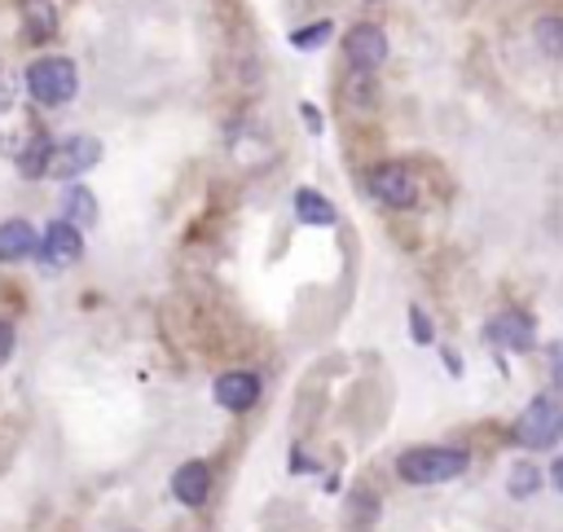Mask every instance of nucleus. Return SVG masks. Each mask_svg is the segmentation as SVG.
<instances>
[{
  "instance_id": "f257e3e1",
  "label": "nucleus",
  "mask_w": 563,
  "mask_h": 532,
  "mask_svg": "<svg viewBox=\"0 0 563 532\" xmlns=\"http://www.w3.org/2000/svg\"><path fill=\"white\" fill-rule=\"evenodd\" d=\"M471 466V458L462 449H410L397 458V475L414 488H427V484H449L458 479L462 471Z\"/></svg>"
},
{
  "instance_id": "f03ea898",
  "label": "nucleus",
  "mask_w": 563,
  "mask_h": 532,
  "mask_svg": "<svg viewBox=\"0 0 563 532\" xmlns=\"http://www.w3.org/2000/svg\"><path fill=\"white\" fill-rule=\"evenodd\" d=\"M27 93L41 102V106H67L76 93H80V76H76V62L71 58H36L27 67Z\"/></svg>"
},
{
  "instance_id": "7ed1b4c3",
  "label": "nucleus",
  "mask_w": 563,
  "mask_h": 532,
  "mask_svg": "<svg viewBox=\"0 0 563 532\" xmlns=\"http://www.w3.org/2000/svg\"><path fill=\"white\" fill-rule=\"evenodd\" d=\"M559 431H563V409H559V401H554L550 392L532 396L528 409H524L519 423H515V440H519L524 449H554Z\"/></svg>"
},
{
  "instance_id": "20e7f679",
  "label": "nucleus",
  "mask_w": 563,
  "mask_h": 532,
  "mask_svg": "<svg viewBox=\"0 0 563 532\" xmlns=\"http://www.w3.org/2000/svg\"><path fill=\"white\" fill-rule=\"evenodd\" d=\"M370 194H375L383 207L405 211V207L418 203V181H414V172L401 167V163H379V167L370 172Z\"/></svg>"
},
{
  "instance_id": "39448f33",
  "label": "nucleus",
  "mask_w": 563,
  "mask_h": 532,
  "mask_svg": "<svg viewBox=\"0 0 563 532\" xmlns=\"http://www.w3.org/2000/svg\"><path fill=\"white\" fill-rule=\"evenodd\" d=\"M97 159H102V146H97L93 137H67V141L49 146V163H45V176H62V181H71V176L89 172Z\"/></svg>"
},
{
  "instance_id": "423d86ee",
  "label": "nucleus",
  "mask_w": 563,
  "mask_h": 532,
  "mask_svg": "<svg viewBox=\"0 0 563 532\" xmlns=\"http://www.w3.org/2000/svg\"><path fill=\"white\" fill-rule=\"evenodd\" d=\"M36 251H41V259H45V264H54V269H67V264H76V259L84 255L80 224H71V220H54V224L45 229V238L36 242Z\"/></svg>"
},
{
  "instance_id": "0eeeda50",
  "label": "nucleus",
  "mask_w": 563,
  "mask_h": 532,
  "mask_svg": "<svg viewBox=\"0 0 563 532\" xmlns=\"http://www.w3.org/2000/svg\"><path fill=\"white\" fill-rule=\"evenodd\" d=\"M348 62L357 67V71H379L383 62H388V32L383 27H375V23H357L353 32H348Z\"/></svg>"
},
{
  "instance_id": "6e6552de",
  "label": "nucleus",
  "mask_w": 563,
  "mask_h": 532,
  "mask_svg": "<svg viewBox=\"0 0 563 532\" xmlns=\"http://www.w3.org/2000/svg\"><path fill=\"white\" fill-rule=\"evenodd\" d=\"M484 335H489V344H497V348H510V352H528V348L537 344V331H532V322H528L524 313H515V309L497 313V317L484 326Z\"/></svg>"
},
{
  "instance_id": "1a4fd4ad",
  "label": "nucleus",
  "mask_w": 563,
  "mask_h": 532,
  "mask_svg": "<svg viewBox=\"0 0 563 532\" xmlns=\"http://www.w3.org/2000/svg\"><path fill=\"white\" fill-rule=\"evenodd\" d=\"M260 401V379L251 370H229L216 379V405L229 414H246Z\"/></svg>"
},
{
  "instance_id": "9d476101",
  "label": "nucleus",
  "mask_w": 563,
  "mask_h": 532,
  "mask_svg": "<svg viewBox=\"0 0 563 532\" xmlns=\"http://www.w3.org/2000/svg\"><path fill=\"white\" fill-rule=\"evenodd\" d=\"M172 493L181 506H203L211 497V466L207 462H181L172 475Z\"/></svg>"
},
{
  "instance_id": "9b49d317",
  "label": "nucleus",
  "mask_w": 563,
  "mask_h": 532,
  "mask_svg": "<svg viewBox=\"0 0 563 532\" xmlns=\"http://www.w3.org/2000/svg\"><path fill=\"white\" fill-rule=\"evenodd\" d=\"M36 229L27 224V220H5L0 224V259L5 264H19V259H27V255H36Z\"/></svg>"
},
{
  "instance_id": "f8f14e48",
  "label": "nucleus",
  "mask_w": 563,
  "mask_h": 532,
  "mask_svg": "<svg viewBox=\"0 0 563 532\" xmlns=\"http://www.w3.org/2000/svg\"><path fill=\"white\" fill-rule=\"evenodd\" d=\"M296 216H300L305 224H322V229H331V224L340 220L335 203H331L326 194H318V189H300V194H296Z\"/></svg>"
},
{
  "instance_id": "ddd939ff",
  "label": "nucleus",
  "mask_w": 563,
  "mask_h": 532,
  "mask_svg": "<svg viewBox=\"0 0 563 532\" xmlns=\"http://www.w3.org/2000/svg\"><path fill=\"white\" fill-rule=\"evenodd\" d=\"M67 211H71V224H93L97 220V198L84 185H71L67 189Z\"/></svg>"
},
{
  "instance_id": "4468645a",
  "label": "nucleus",
  "mask_w": 563,
  "mask_h": 532,
  "mask_svg": "<svg viewBox=\"0 0 563 532\" xmlns=\"http://www.w3.org/2000/svg\"><path fill=\"white\" fill-rule=\"evenodd\" d=\"M506 484H510V497H532V493L541 488V475H537V466H532V462H515Z\"/></svg>"
},
{
  "instance_id": "2eb2a0df",
  "label": "nucleus",
  "mask_w": 563,
  "mask_h": 532,
  "mask_svg": "<svg viewBox=\"0 0 563 532\" xmlns=\"http://www.w3.org/2000/svg\"><path fill=\"white\" fill-rule=\"evenodd\" d=\"M27 27H32V36H41V41L54 36L58 19H54V10L45 5V0H27Z\"/></svg>"
},
{
  "instance_id": "dca6fc26",
  "label": "nucleus",
  "mask_w": 563,
  "mask_h": 532,
  "mask_svg": "<svg viewBox=\"0 0 563 532\" xmlns=\"http://www.w3.org/2000/svg\"><path fill=\"white\" fill-rule=\"evenodd\" d=\"M49 146H54L49 137H36V141H32V150H27V154H23V163H19V167H23V176H45Z\"/></svg>"
},
{
  "instance_id": "f3484780",
  "label": "nucleus",
  "mask_w": 563,
  "mask_h": 532,
  "mask_svg": "<svg viewBox=\"0 0 563 532\" xmlns=\"http://www.w3.org/2000/svg\"><path fill=\"white\" fill-rule=\"evenodd\" d=\"M563 23L559 19H541L537 23V45H541V54H550V58H559V49H563Z\"/></svg>"
},
{
  "instance_id": "a211bd4d",
  "label": "nucleus",
  "mask_w": 563,
  "mask_h": 532,
  "mask_svg": "<svg viewBox=\"0 0 563 532\" xmlns=\"http://www.w3.org/2000/svg\"><path fill=\"white\" fill-rule=\"evenodd\" d=\"M331 32H335V27H331V23H318V27H300V32H296V36H291V45H296V49H305V54H309V49H322V45H326V41H331Z\"/></svg>"
},
{
  "instance_id": "6ab92c4d",
  "label": "nucleus",
  "mask_w": 563,
  "mask_h": 532,
  "mask_svg": "<svg viewBox=\"0 0 563 532\" xmlns=\"http://www.w3.org/2000/svg\"><path fill=\"white\" fill-rule=\"evenodd\" d=\"M410 335H414L418 344H432V322L423 317V309H410Z\"/></svg>"
},
{
  "instance_id": "aec40b11",
  "label": "nucleus",
  "mask_w": 563,
  "mask_h": 532,
  "mask_svg": "<svg viewBox=\"0 0 563 532\" xmlns=\"http://www.w3.org/2000/svg\"><path fill=\"white\" fill-rule=\"evenodd\" d=\"M10 357H14V326L0 322V366H5Z\"/></svg>"
}]
</instances>
